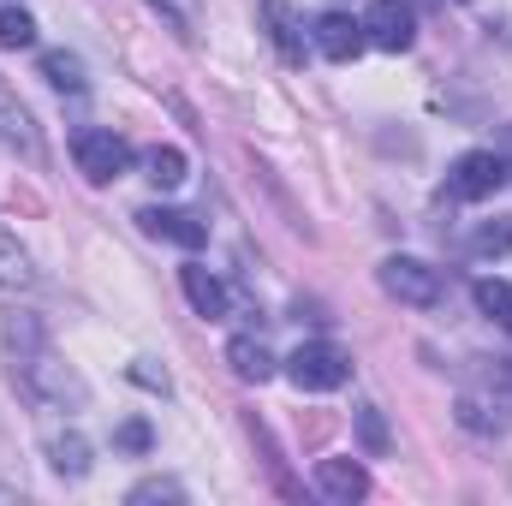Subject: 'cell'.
I'll use <instances>...</instances> for the list:
<instances>
[{
    "label": "cell",
    "instance_id": "8992f818",
    "mask_svg": "<svg viewBox=\"0 0 512 506\" xmlns=\"http://www.w3.org/2000/svg\"><path fill=\"white\" fill-rule=\"evenodd\" d=\"M364 36H370L376 48H387V54H405L411 36H417L411 6H405V0H370V12H364Z\"/></svg>",
    "mask_w": 512,
    "mask_h": 506
},
{
    "label": "cell",
    "instance_id": "9c48e42d",
    "mask_svg": "<svg viewBox=\"0 0 512 506\" xmlns=\"http://www.w3.org/2000/svg\"><path fill=\"white\" fill-rule=\"evenodd\" d=\"M316 489L328 495V501L352 506L370 495V471L358 465V459H316Z\"/></svg>",
    "mask_w": 512,
    "mask_h": 506
},
{
    "label": "cell",
    "instance_id": "603a6c76",
    "mask_svg": "<svg viewBox=\"0 0 512 506\" xmlns=\"http://www.w3.org/2000/svg\"><path fill=\"white\" fill-rule=\"evenodd\" d=\"M120 447L143 453V447H149V423H126V429H120Z\"/></svg>",
    "mask_w": 512,
    "mask_h": 506
},
{
    "label": "cell",
    "instance_id": "52a82bcc",
    "mask_svg": "<svg viewBox=\"0 0 512 506\" xmlns=\"http://www.w3.org/2000/svg\"><path fill=\"white\" fill-rule=\"evenodd\" d=\"M310 36H316V48H322L328 60H340V66H346V60H358V54H364V42H370V36H364V18H346V12H322Z\"/></svg>",
    "mask_w": 512,
    "mask_h": 506
},
{
    "label": "cell",
    "instance_id": "4fadbf2b",
    "mask_svg": "<svg viewBox=\"0 0 512 506\" xmlns=\"http://www.w3.org/2000/svg\"><path fill=\"white\" fill-rule=\"evenodd\" d=\"M24 286H36V262H30V251L0 227V292H24Z\"/></svg>",
    "mask_w": 512,
    "mask_h": 506
},
{
    "label": "cell",
    "instance_id": "e0dca14e",
    "mask_svg": "<svg viewBox=\"0 0 512 506\" xmlns=\"http://www.w3.org/2000/svg\"><path fill=\"white\" fill-rule=\"evenodd\" d=\"M0 48H36V18L24 6H0Z\"/></svg>",
    "mask_w": 512,
    "mask_h": 506
},
{
    "label": "cell",
    "instance_id": "8fae6325",
    "mask_svg": "<svg viewBox=\"0 0 512 506\" xmlns=\"http://www.w3.org/2000/svg\"><path fill=\"white\" fill-rule=\"evenodd\" d=\"M179 286H185V298H191V310H197V316H209V322H221V316H227V286H221L203 262H185V268H179Z\"/></svg>",
    "mask_w": 512,
    "mask_h": 506
},
{
    "label": "cell",
    "instance_id": "3957f363",
    "mask_svg": "<svg viewBox=\"0 0 512 506\" xmlns=\"http://www.w3.org/2000/svg\"><path fill=\"white\" fill-rule=\"evenodd\" d=\"M507 179H512V167H507L501 149H465V155L453 161V173H447V197H459V203H483V197H495Z\"/></svg>",
    "mask_w": 512,
    "mask_h": 506
},
{
    "label": "cell",
    "instance_id": "d6986e66",
    "mask_svg": "<svg viewBox=\"0 0 512 506\" xmlns=\"http://www.w3.org/2000/svg\"><path fill=\"white\" fill-rule=\"evenodd\" d=\"M42 78H48L54 90H84V66H78V54H42Z\"/></svg>",
    "mask_w": 512,
    "mask_h": 506
},
{
    "label": "cell",
    "instance_id": "ba28073f",
    "mask_svg": "<svg viewBox=\"0 0 512 506\" xmlns=\"http://www.w3.org/2000/svg\"><path fill=\"white\" fill-rule=\"evenodd\" d=\"M137 221H143L149 239H167V245H179V251H203V239H209V227H203L197 215H185V209H143Z\"/></svg>",
    "mask_w": 512,
    "mask_h": 506
},
{
    "label": "cell",
    "instance_id": "6da1fadb",
    "mask_svg": "<svg viewBox=\"0 0 512 506\" xmlns=\"http://www.w3.org/2000/svg\"><path fill=\"white\" fill-rule=\"evenodd\" d=\"M12 346H18V381H24V393L84 405V381H78L60 358H54V352H48V346H42V328H36V322H12Z\"/></svg>",
    "mask_w": 512,
    "mask_h": 506
},
{
    "label": "cell",
    "instance_id": "9a60e30c",
    "mask_svg": "<svg viewBox=\"0 0 512 506\" xmlns=\"http://www.w3.org/2000/svg\"><path fill=\"white\" fill-rule=\"evenodd\" d=\"M471 298H477V310H483L489 322H501L512 334V280H477Z\"/></svg>",
    "mask_w": 512,
    "mask_h": 506
},
{
    "label": "cell",
    "instance_id": "7402d4cb",
    "mask_svg": "<svg viewBox=\"0 0 512 506\" xmlns=\"http://www.w3.org/2000/svg\"><path fill=\"white\" fill-rule=\"evenodd\" d=\"M179 495H185V489H179V483H167V477H149V483H137V489H131V501H179Z\"/></svg>",
    "mask_w": 512,
    "mask_h": 506
},
{
    "label": "cell",
    "instance_id": "277c9868",
    "mask_svg": "<svg viewBox=\"0 0 512 506\" xmlns=\"http://www.w3.org/2000/svg\"><path fill=\"white\" fill-rule=\"evenodd\" d=\"M72 155H78V173L90 179V185H108V179H120L131 167V143L120 131H78L72 137Z\"/></svg>",
    "mask_w": 512,
    "mask_h": 506
},
{
    "label": "cell",
    "instance_id": "2e32d148",
    "mask_svg": "<svg viewBox=\"0 0 512 506\" xmlns=\"http://www.w3.org/2000/svg\"><path fill=\"white\" fill-rule=\"evenodd\" d=\"M48 453H54V471H60V477H84V471H90V447H84V435H54Z\"/></svg>",
    "mask_w": 512,
    "mask_h": 506
},
{
    "label": "cell",
    "instance_id": "7a4b0ae2",
    "mask_svg": "<svg viewBox=\"0 0 512 506\" xmlns=\"http://www.w3.org/2000/svg\"><path fill=\"white\" fill-rule=\"evenodd\" d=\"M286 376H292L298 393H334V387L352 381V358L340 346H328V340H310V346H298L286 358Z\"/></svg>",
    "mask_w": 512,
    "mask_h": 506
},
{
    "label": "cell",
    "instance_id": "7c38bea8",
    "mask_svg": "<svg viewBox=\"0 0 512 506\" xmlns=\"http://www.w3.org/2000/svg\"><path fill=\"white\" fill-rule=\"evenodd\" d=\"M262 18H268V36H274L280 60L298 66V60H304V24L292 18V6H286V0H262Z\"/></svg>",
    "mask_w": 512,
    "mask_h": 506
},
{
    "label": "cell",
    "instance_id": "5b68a950",
    "mask_svg": "<svg viewBox=\"0 0 512 506\" xmlns=\"http://www.w3.org/2000/svg\"><path fill=\"white\" fill-rule=\"evenodd\" d=\"M382 292L399 298V304H411V310H429V304L441 298V268H429V262H417V256H387L382 262Z\"/></svg>",
    "mask_w": 512,
    "mask_h": 506
},
{
    "label": "cell",
    "instance_id": "ffe728a7",
    "mask_svg": "<svg viewBox=\"0 0 512 506\" xmlns=\"http://www.w3.org/2000/svg\"><path fill=\"white\" fill-rule=\"evenodd\" d=\"M471 251H477V256H501V251H512V221H501V227H483V233L471 239Z\"/></svg>",
    "mask_w": 512,
    "mask_h": 506
},
{
    "label": "cell",
    "instance_id": "44dd1931",
    "mask_svg": "<svg viewBox=\"0 0 512 506\" xmlns=\"http://www.w3.org/2000/svg\"><path fill=\"white\" fill-rule=\"evenodd\" d=\"M358 429H364V447H370V453H387V423H382V411H376V405H364V411H358Z\"/></svg>",
    "mask_w": 512,
    "mask_h": 506
},
{
    "label": "cell",
    "instance_id": "5bb4252c",
    "mask_svg": "<svg viewBox=\"0 0 512 506\" xmlns=\"http://www.w3.org/2000/svg\"><path fill=\"white\" fill-rule=\"evenodd\" d=\"M227 364H233V376H239V381H268V376H274L268 346H262V340H251V334L227 340Z\"/></svg>",
    "mask_w": 512,
    "mask_h": 506
},
{
    "label": "cell",
    "instance_id": "30bf717a",
    "mask_svg": "<svg viewBox=\"0 0 512 506\" xmlns=\"http://www.w3.org/2000/svg\"><path fill=\"white\" fill-rule=\"evenodd\" d=\"M0 149H12V155H42V143H36V126H30V114H24V102L6 90V78H0Z\"/></svg>",
    "mask_w": 512,
    "mask_h": 506
},
{
    "label": "cell",
    "instance_id": "ac0fdd59",
    "mask_svg": "<svg viewBox=\"0 0 512 506\" xmlns=\"http://www.w3.org/2000/svg\"><path fill=\"white\" fill-rule=\"evenodd\" d=\"M143 167H149V179H155L161 191L185 185V155H179V149H149V155H143Z\"/></svg>",
    "mask_w": 512,
    "mask_h": 506
}]
</instances>
